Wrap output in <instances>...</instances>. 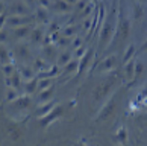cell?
<instances>
[{
    "label": "cell",
    "instance_id": "6da1fadb",
    "mask_svg": "<svg viewBox=\"0 0 147 146\" xmlns=\"http://www.w3.org/2000/svg\"><path fill=\"white\" fill-rule=\"evenodd\" d=\"M124 12L123 11H120V15H118V20H117V26H115V38L118 40H126L129 37V31H130V21L126 15H123Z\"/></svg>",
    "mask_w": 147,
    "mask_h": 146
},
{
    "label": "cell",
    "instance_id": "7a4b0ae2",
    "mask_svg": "<svg viewBox=\"0 0 147 146\" xmlns=\"http://www.w3.org/2000/svg\"><path fill=\"white\" fill-rule=\"evenodd\" d=\"M62 113H64L62 105H58V104H56L55 107H53L52 111H49L46 116L40 117V126H41V128H46L47 125H50V123H53L55 120H58V119L62 116Z\"/></svg>",
    "mask_w": 147,
    "mask_h": 146
},
{
    "label": "cell",
    "instance_id": "3957f363",
    "mask_svg": "<svg viewBox=\"0 0 147 146\" xmlns=\"http://www.w3.org/2000/svg\"><path fill=\"white\" fill-rule=\"evenodd\" d=\"M114 29H115V26L109 18L103 21L100 28V47H106V44L111 41V37L114 35Z\"/></svg>",
    "mask_w": 147,
    "mask_h": 146
},
{
    "label": "cell",
    "instance_id": "277c9868",
    "mask_svg": "<svg viewBox=\"0 0 147 146\" xmlns=\"http://www.w3.org/2000/svg\"><path fill=\"white\" fill-rule=\"evenodd\" d=\"M35 21V15H8L6 18V26L11 28H17V26H23V24H30Z\"/></svg>",
    "mask_w": 147,
    "mask_h": 146
},
{
    "label": "cell",
    "instance_id": "5b68a950",
    "mask_svg": "<svg viewBox=\"0 0 147 146\" xmlns=\"http://www.w3.org/2000/svg\"><path fill=\"white\" fill-rule=\"evenodd\" d=\"M92 56H94V47H90V49H86V52L79 58V66H78V72H76L78 76H80V75L86 70V67L91 64Z\"/></svg>",
    "mask_w": 147,
    "mask_h": 146
},
{
    "label": "cell",
    "instance_id": "8992f818",
    "mask_svg": "<svg viewBox=\"0 0 147 146\" xmlns=\"http://www.w3.org/2000/svg\"><path fill=\"white\" fill-rule=\"evenodd\" d=\"M114 110H115V99H114V97H111V99L105 104V107H103L102 110H100L99 116L96 117V120H97V122L106 120L108 117H111V114L114 113Z\"/></svg>",
    "mask_w": 147,
    "mask_h": 146
},
{
    "label": "cell",
    "instance_id": "52a82bcc",
    "mask_svg": "<svg viewBox=\"0 0 147 146\" xmlns=\"http://www.w3.org/2000/svg\"><path fill=\"white\" fill-rule=\"evenodd\" d=\"M28 12H29V8L24 2H15L8 9L9 15H28Z\"/></svg>",
    "mask_w": 147,
    "mask_h": 146
},
{
    "label": "cell",
    "instance_id": "ba28073f",
    "mask_svg": "<svg viewBox=\"0 0 147 146\" xmlns=\"http://www.w3.org/2000/svg\"><path fill=\"white\" fill-rule=\"evenodd\" d=\"M115 66H117V56L115 55H108L100 62V66L97 67V72H111Z\"/></svg>",
    "mask_w": 147,
    "mask_h": 146
},
{
    "label": "cell",
    "instance_id": "9c48e42d",
    "mask_svg": "<svg viewBox=\"0 0 147 146\" xmlns=\"http://www.w3.org/2000/svg\"><path fill=\"white\" fill-rule=\"evenodd\" d=\"M34 29V24H23V26H17V28H12V35L17 40H23L26 37H29L30 31Z\"/></svg>",
    "mask_w": 147,
    "mask_h": 146
},
{
    "label": "cell",
    "instance_id": "30bf717a",
    "mask_svg": "<svg viewBox=\"0 0 147 146\" xmlns=\"http://www.w3.org/2000/svg\"><path fill=\"white\" fill-rule=\"evenodd\" d=\"M59 75V66L58 64H53L52 67H49L47 70H42V72H38L35 76L38 79H46V78H55Z\"/></svg>",
    "mask_w": 147,
    "mask_h": 146
},
{
    "label": "cell",
    "instance_id": "8fae6325",
    "mask_svg": "<svg viewBox=\"0 0 147 146\" xmlns=\"http://www.w3.org/2000/svg\"><path fill=\"white\" fill-rule=\"evenodd\" d=\"M50 8L53 11H58V12H70V11H73V5H70L65 0H53Z\"/></svg>",
    "mask_w": 147,
    "mask_h": 146
},
{
    "label": "cell",
    "instance_id": "7c38bea8",
    "mask_svg": "<svg viewBox=\"0 0 147 146\" xmlns=\"http://www.w3.org/2000/svg\"><path fill=\"white\" fill-rule=\"evenodd\" d=\"M30 97H29V94H26L24 93V96H18L15 101H12V107L14 108H17V110H26L29 105H30Z\"/></svg>",
    "mask_w": 147,
    "mask_h": 146
},
{
    "label": "cell",
    "instance_id": "4fadbf2b",
    "mask_svg": "<svg viewBox=\"0 0 147 146\" xmlns=\"http://www.w3.org/2000/svg\"><path fill=\"white\" fill-rule=\"evenodd\" d=\"M35 21H38L40 24H46L50 21V15H49V9L38 6L36 14H35Z\"/></svg>",
    "mask_w": 147,
    "mask_h": 146
},
{
    "label": "cell",
    "instance_id": "5bb4252c",
    "mask_svg": "<svg viewBox=\"0 0 147 146\" xmlns=\"http://www.w3.org/2000/svg\"><path fill=\"white\" fill-rule=\"evenodd\" d=\"M112 82H114V79H108L106 82H103V84L100 85V87H97V88H96V91H94V99H96V101H99L102 96H105V94L108 93V91H109Z\"/></svg>",
    "mask_w": 147,
    "mask_h": 146
},
{
    "label": "cell",
    "instance_id": "9a60e30c",
    "mask_svg": "<svg viewBox=\"0 0 147 146\" xmlns=\"http://www.w3.org/2000/svg\"><path fill=\"white\" fill-rule=\"evenodd\" d=\"M55 105H56L55 101H49V102H44V104H40V105H38V108H36V116H38V119L42 117V116H46L49 111H52Z\"/></svg>",
    "mask_w": 147,
    "mask_h": 146
},
{
    "label": "cell",
    "instance_id": "2e32d148",
    "mask_svg": "<svg viewBox=\"0 0 147 146\" xmlns=\"http://www.w3.org/2000/svg\"><path fill=\"white\" fill-rule=\"evenodd\" d=\"M53 93H55V85L52 84L50 87H47V88H44V90H41V91H40V94H38V102H40V104L49 102V101L52 99Z\"/></svg>",
    "mask_w": 147,
    "mask_h": 146
},
{
    "label": "cell",
    "instance_id": "e0dca14e",
    "mask_svg": "<svg viewBox=\"0 0 147 146\" xmlns=\"http://www.w3.org/2000/svg\"><path fill=\"white\" fill-rule=\"evenodd\" d=\"M15 55H17L20 59L26 61V59H30V50L26 44H17L15 46Z\"/></svg>",
    "mask_w": 147,
    "mask_h": 146
},
{
    "label": "cell",
    "instance_id": "ac0fdd59",
    "mask_svg": "<svg viewBox=\"0 0 147 146\" xmlns=\"http://www.w3.org/2000/svg\"><path fill=\"white\" fill-rule=\"evenodd\" d=\"M23 90H24V93L26 94H32V93H35V91L38 90V78H32L29 81H24V84H23Z\"/></svg>",
    "mask_w": 147,
    "mask_h": 146
},
{
    "label": "cell",
    "instance_id": "d6986e66",
    "mask_svg": "<svg viewBox=\"0 0 147 146\" xmlns=\"http://www.w3.org/2000/svg\"><path fill=\"white\" fill-rule=\"evenodd\" d=\"M123 70L127 79H134L135 78V59H129L127 62H124Z\"/></svg>",
    "mask_w": 147,
    "mask_h": 146
},
{
    "label": "cell",
    "instance_id": "ffe728a7",
    "mask_svg": "<svg viewBox=\"0 0 147 146\" xmlns=\"http://www.w3.org/2000/svg\"><path fill=\"white\" fill-rule=\"evenodd\" d=\"M29 38L32 43H42V40H44V31L41 28H34L29 34Z\"/></svg>",
    "mask_w": 147,
    "mask_h": 146
},
{
    "label": "cell",
    "instance_id": "44dd1931",
    "mask_svg": "<svg viewBox=\"0 0 147 146\" xmlns=\"http://www.w3.org/2000/svg\"><path fill=\"white\" fill-rule=\"evenodd\" d=\"M78 66H79V59H71V61H68L65 66H62V73L64 75H71L74 72H78Z\"/></svg>",
    "mask_w": 147,
    "mask_h": 146
},
{
    "label": "cell",
    "instance_id": "7402d4cb",
    "mask_svg": "<svg viewBox=\"0 0 147 146\" xmlns=\"http://www.w3.org/2000/svg\"><path fill=\"white\" fill-rule=\"evenodd\" d=\"M18 73L21 75V78H23V81H29L32 78H35V70L32 67H28V66H21L18 69Z\"/></svg>",
    "mask_w": 147,
    "mask_h": 146
},
{
    "label": "cell",
    "instance_id": "603a6c76",
    "mask_svg": "<svg viewBox=\"0 0 147 146\" xmlns=\"http://www.w3.org/2000/svg\"><path fill=\"white\" fill-rule=\"evenodd\" d=\"M71 59H73V55H71V53L67 52V50H62V52L56 56V64L59 66V69H61V67L65 66V64H67L68 61H71Z\"/></svg>",
    "mask_w": 147,
    "mask_h": 146
},
{
    "label": "cell",
    "instance_id": "cb8c5ba5",
    "mask_svg": "<svg viewBox=\"0 0 147 146\" xmlns=\"http://www.w3.org/2000/svg\"><path fill=\"white\" fill-rule=\"evenodd\" d=\"M42 55H44L46 61H50V58H53L56 55V49L52 44H44V49H42Z\"/></svg>",
    "mask_w": 147,
    "mask_h": 146
},
{
    "label": "cell",
    "instance_id": "d4e9b609",
    "mask_svg": "<svg viewBox=\"0 0 147 146\" xmlns=\"http://www.w3.org/2000/svg\"><path fill=\"white\" fill-rule=\"evenodd\" d=\"M14 59H12V55L9 53V50L6 47H0V62L2 64H6V62H12Z\"/></svg>",
    "mask_w": 147,
    "mask_h": 146
},
{
    "label": "cell",
    "instance_id": "484cf974",
    "mask_svg": "<svg viewBox=\"0 0 147 146\" xmlns=\"http://www.w3.org/2000/svg\"><path fill=\"white\" fill-rule=\"evenodd\" d=\"M49 69V64L46 59H42V58H36L35 61H34V70L38 73V72H42V70H47Z\"/></svg>",
    "mask_w": 147,
    "mask_h": 146
},
{
    "label": "cell",
    "instance_id": "4316f807",
    "mask_svg": "<svg viewBox=\"0 0 147 146\" xmlns=\"http://www.w3.org/2000/svg\"><path fill=\"white\" fill-rule=\"evenodd\" d=\"M23 78H21V75L18 72H14L12 75H11V84H12V87L17 90V88H21V85H23Z\"/></svg>",
    "mask_w": 147,
    "mask_h": 146
},
{
    "label": "cell",
    "instance_id": "83f0119b",
    "mask_svg": "<svg viewBox=\"0 0 147 146\" xmlns=\"http://www.w3.org/2000/svg\"><path fill=\"white\" fill-rule=\"evenodd\" d=\"M15 72V62H6V64H2V73L5 76H11Z\"/></svg>",
    "mask_w": 147,
    "mask_h": 146
},
{
    "label": "cell",
    "instance_id": "f1b7e54d",
    "mask_svg": "<svg viewBox=\"0 0 147 146\" xmlns=\"http://www.w3.org/2000/svg\"><path fill=\"white\" fill-rule=\"evenodd\" d=\"M134 55H135V46H134V44H129V46L126 47V52H124V55H123V64L127 62L129 59H132Z\"/></svg>",
    "mask_w": 147,
    "mask_h": 146
},
{
    "label": "cell",
    "instance_id": "f546056e",
    "mask_svg": "<svg viewBox=\"0 0 147 146\" xmlns=\"http://www.w3.org/2000/svg\"><path fill=\"white\" fill-rule=\"evenodd\" d=\"M18 97V94H17V91H15V88L14 87H8V90H6V102H12V101H15Z\"/></svg>",
    "mask_w": 147,
    "mask_h": 146
},
{
    "label": "cell",
    "instance_id": "4dcf8cb0",
    "mask_svg": "<svg viewBox=\"0 0 147 146\" xmlns=\"http://www.w3.org/2000/svg\"><path fill=\"white\" fill-rule=\"evenodd\" d=\"M78 32V26H65V28L62 29V35H65V37H71Z\"/></svg>",
    "mask_w": 147,
    "mask_h": 146
},
{
    "label": "cell",
    "instance_id": "1f68e13d",
    "mask_svg": "<svg viewBox=\"0 0 147 146\" xmlns=\"http://www.w3.org/2000/svg\"><path fill=\"white\" fill-rule=\"evenodd\" d=\"M52 85V78H46V79H38V90H44Z\"/></svg>",
    "mask_w": 147,
    "mask_h": 146
},
{
    "label": "cell",
    "instance_id": "d6a6232c",
    "mask_svg": "<svg viewBox=\"0 0 147 146\" xmlns=\"http://www.w3.org/2000/svg\"><path fill=\"white\" fill-rule=\"evenodd\" d=\"M115 136H117V140H118L120 143H124V142L127 140V131H126L124 128H120Z\"/></svg>",
    "mask_w": 147,
    "mask_h": 146
},
{
    "label": "cell",
    "instance_id": "836d02e7",
    "mask_svg": "<svg viewBox=\"0 0 147 146\" xmlns=\"http://www.w3.org/2000/svg\"><path fill=\"white\" fill-rule=\"evenodd\" d=\"M143 14H144V8L141 6V3H135V6H134V17L138 20V18L143 17Z\"/></svg>",
    "mask_w": 147,
    "mask_h": 146
},
{
    "label": "cell",
    "instance_id": "e575fe53",
    "mask_svg": "<svg viewBox=\"0 0 147 146\" xmlns=\"http://www.w3.org/2000/svg\"><path fill=\"white\" fill-rule=\"evenodd\" d=\"M143 72H144V66H143V62H141V61H135V78H134V79L140 78L141 75H143Z\"/></svg>",
    "mask_w": 147,
    "mask_h": 146
},
{
    "label": "cell",
    "instance_id": "d590c367",
    "mask_svg": "<svg viewBox=\"0 0 147 146\" xmlns=\"http://www.w3.org/2000/svg\"><path fill=\"white\" fill-rule=\"evenodd\" d=\"M86 5H88V2H86V0H79L78 3H74V8H73V11L74 12H80V11H82Z\"/></svg>",
    "mask_w": 147,
    "mask_h": 146
},
{
    "label": "cell",
    "instance_id": "8d00e7d4",
    "mask_svg": "<svg viewBox=\"0 0 147 146\" xmlns=\"http://www.w3.org/2000/svg\"><path fill=\"white\" fill-rule=\"evenodd\" d=\"M92 9H94V5H92V3H88L82 11H80V15H85V17H88V15L92 12Z\"/></svg>",
    "mask_w": 147,
    "mask_h": 146
},
{
    "label": "cell",
    "instance_id": "74e56055",
    "mask_svg": "<svg viewBox=\"0 0 147 146\" xmlns=\"http://www.w3.org/2000/svg\"><path fill=\"white\" fill-rule=\"evenodd\" d=\"M82 44H84V40L80 38V37H74V38L71 40V47L74 49V50H76L78 47H80Z\"/></svg>",
    "mask_w": 147,
    "mask_h": 146
},
{
    "label": "cell",
    "instance_id": "f35d334b",
    "mask_svg": "<svg viewBox=\"0 0 147 146\" xmlns=\"http://www.w3.org/2000/svg\"><path fill=\"white\" fill-rule=\"evenodd\" d=\"M8 11H5V12L0 14V29H3V26L6 24V18H8Z\"/></svg>",
    "mask_w": 147,
    "mask_h": 146
},
{
    "label": "cell",
    "instance_id": "ab89813d",
    "mask_svg": "<svg viewBox=\"0 0 147 146\" xmlns=\"http://www.w3.org/2000/svg\"><path fill=\"white\" fill-rule=\"evenodd\" d=\"M38 5H40L41 8L50 9V6H52V2H50V0H38Z\"/></svg>",
    "mask_w": 147,
    "mask_h": 146
},
{
    "label": "cell",
    "instance_id": "60d3db41",
    "mask_svg": "<svg viewBox=\"0 0 147 146\" xmlns=\"http://www.w3.org/2000/svg\"><path fill=\"white\" fill-rule=\"evenodd\" d=\"M8 40V31L6 29H0V43H5Z\"/></svg>",
    "mask_w": 147,
    "mask_h": 146
},
{
    "label": "cell",
    "instance_id": "b9f144b4",
    "mask_svg": "<svg viewBox=\"0 0 147 146\" xmlns=\"http://www.w3.org/2000/svg\"><path fill=\"white\" fill-rule=\"evenodd\" d=\"M85 52H86V49H85V47H84V44H82L80 47H78V49H76V56H78V58H80V56H82Z\"/></svg>",
    "mask_w": 147,
    "mask_h": 146
},
{
    "label": "cell",
    "instance_id": "7bdbcfd3",
    "mask_svg": "<svg viewBox=\"0 0 147 146\" xmlns=\"http://www.w3.org/2000/svg\"><path fill=\"white\" fill-rule=\"evenodd\" d=\"M91 21H92V20H90V18H86V20L84 21V28H85L86 31L91 29Z\"/></svg>",
    "mask_w": 147,
    "mask_h": 146
},
{
    "label": "cell",
    "instance_id": "ee69618b",
    "mask_svg": "<svg viewBox=\"0 0 147 146\" xmlns=\"http://www.w3.org/2000/svg\"><path fill=\"white\" fill-rule=\"evenodd\" d=\"M5 11H6V8H5V3L2 2V0H0V14L5 12Z\"/></svg>",
    "mask_w": 147,
    "mask_h": 146
},
{
    "label": "cell",
    "instance_id": "f6af8a7d",
    "mask_svg": "<svg viewBox=\"0 0 147 146\" xmlns=\"http://www.w3.org/2000/svg\"><path fill=\"white\" fill-rule=\"evenodd\" d=\"M144 50H147V40L144 41V44L140 47V52H144Z\"/></svg>",
    "mask_w": 147,
    "mask_h": 146
},
{
    "label": "cell",
    "instance_id": "bcb514c9",
    "mask_svg": "<svg viewBox=\"0 0 147 146\" xmlns=\"http://www.w3.org/2000/svg\"><path fill=\"white\" fill-rule=\"evenodd\" d=\"M65 2H68L70 5H74V3H78L79 0H65Z\"/></svg>",
    "mask_w": 147,
    "mask_h": 146
},
{
    "label": "cell",
    "instance_id": "7dc6e473",
    "mask_svg": "<svg viewBox=\"0 0 147 146\" xmlns=\"http://www.w3.org/2000/svg\"><path fill=\"white\" fill-rule=\"evenodd\" d=\"M26 2H28V3H34V0H26Z\"/></svg>",
    "mask_w": 147,
    "mask_h": 146
},
{
    "label": "cell",
    "instance_id": "c3c4849f",
    "mask_svg": "<svg viewBox=\"0 0 147 146\" xmlns=\"http://www.w3.org/2000/svg\"><path fill=\"white\" fill-rule=\"evenodd\" d=\"M140 2H146V0H140Z\"/></svg>",
    "mask_w": 147,
    "mask_h": 146
},
{
    "label": "cell",
    "instance_id": "681fc988",
    "mask_svg": "<svg viewBox=\"0 0 147 146\" xmlns=\"http://www.w3.org/2000/svg\"><path fill=\"white\" fill-rule=\"evenodd\" d=\"M52 2H53V0H52Z\"/></svg>",
    "mask_w": 147,
    "mask_h": 146
}]
</instances>
